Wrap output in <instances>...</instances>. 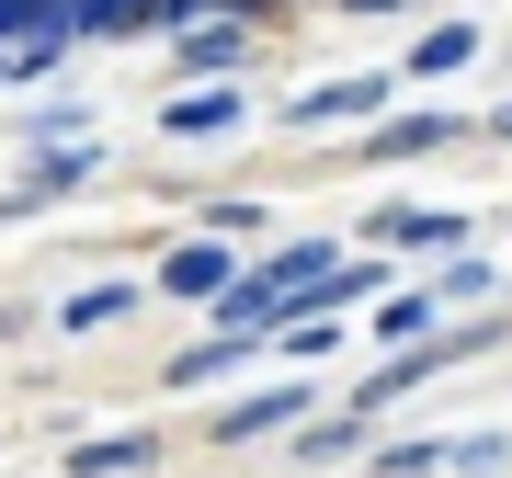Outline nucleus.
<instances>
[{"mask_svg":"<svg viewBox=\"0 0 512 478\" xmlns=\"http://www.w3.org/2000/svg\"><path fill=\"white\" fill-rule=\"evenodd\" d=\"M160 467V444L148 433H92V444H69V478H148Z\"/></svg>","mask_w":512,"mask_h":478,"instance_id":"nucleus-9","label":"nucleus"},{"mask_svg":"<svg viewBox=\"0 0 512 478\" xmlns=\"http://www.w3.org/2000/svg\"><path fill=\"white\" fill-rule=\"evenodd\" d=\"M251 35H262V23H239V12H205V23H183L171 46H183V69H239V57H251Z\"/></svg>","mask_w":512,"mask_h":478,"instance_id":"nucleus-7","label":"nucleus"},{"mask_svg":"<svg viewBox=\"0 0 512 478\" xmlns=\"http://www.w3.org/2000/svg\"><path fill=\"white\" fill-rule=\"evenodd\" d=\"M80 171H92V148H46V160H35V171H23V183H12V194H0V217H35V205H57V194H69V183H80Z\"/></svg>","mask_w":512,"mask_h":478,"instance_id":"nucleus-10","label":"nucleus"},{"mask_svg":"<svg viewBox=\"0 0 512 478\" xmlns=\"http://www.w3.org/2000/svg\"><path fill=\"white\" fill-rule=\"evenodd\" d=\"M205 12H228V0H160V35H183V23H205Z\"/></svg>","mask_w":512,"mask_h":478,"instance_id":"nucleus-19","label":"nucleus"},{"mask_svg":"<svg viewBox=\"0 0 512 478\" xmlns=\"http://www.w3.org/2000/svg\"><path fill=\"white\" fill-rule=\"evenodd\" d=\"M296 422H308V387H251V399H228L217 410V444H262V433H296Z\"/></svg>","mask_w":512,"mask_h":478,"instance_id":"nucleus-3","label":"nucleus"},{"mask_svg":"<svg viewBox=\"0 0 512 478\" xmlns=\"http://www.w3.org/2000/svg\"><path fill=\"white\" fill-rule=\"evenodd\" d=\"M35 35H69V0H0V46H35Z\"/></svg>","mask_w":512,"mask_h":478,"instance_id":"nucleus-15","label":"nucleus"},{"mask_svg":"<svg viewBox=\"0 0 512 478\" xmlns=\"http://www.w3.org/2000/svg\"><path fill=\"white\" fill-rule=\"evenodd\" d=\"M262 342H274L285 365H319V353L342 342V319H274V331H262Z\"/></svg>","mask_w":512,"mask_h":478,"instance_id":"nucleus-18","label":"nucleus"},{"mask_svg":"<svg viewBox=\"0 0 512 478\" xmlns=\"http://www.w3.org/2000/svg\"><path fill=\"white\" fill-rule=\"evenodd\" d=\"M160 126L171 137H228L239 126V92H183V103H160Z\"/></svg>","mask_w":512,"mask_h":478,"instance_id":"nucleus-13","label":"nucleus"},{"mask_svg":"<svg viewBox=\"0 0 512 478\" xmlns=\"http://www.w3.org/2000/svg\"><path fill=\"white\" fill-rule=\"evenodd\" d=\"M148 285H160V296H183V308H217V296L239 285V262H228V239H205V228H194L183 251H171L160 274H148Z\"/></svg>","mask_w":512,"mask_h":478,"instance_id":"nucleus-2","label":"nucleus"},{"mask_svg":"<svg viewBox=\"0 0 512 478\" xmlns=\"http://www.w3.org/2000/svg\"><path fill=\"white\" fill-rule=\"evenodd\" d=\"M126 308H137V285H80V296H69L57 319H69V331H114Z\"/></svg>","mask_w":512,"mask_h":478,"instance_id":"nucleus-16","label":"nucleus"},{"mask_svg":"<svg viewBox=\"0 0 512 478\" xmlns=\"http://www.w3.org/2000/svg\"><path fill=\"white\" fill-rule=\"evenodd\" d=\"M251 331H217V342H183V353H171V387H183V399H194V387H217V376H239V365H251Z\"/></svg>","mask_w":512,"mask_h":478,"instance_id":"nucleus-8","label":"nucleus"},{"mask_svg":"<svg viewBox=\"0 0 512 478\" xmlns=\"http://www.w3.org/2000/svg\"><path fill=\"white\" fill-rule=\"evenodd\" d=\"M490 296V262L478 251H444V274H433V308H478Z\"/></svg>","mask_w":512,"mask_h":478,"instance_id":"nucleus-17","label":"nucleus"},{"mask_svg":"<svg viewBox=\"0 0 512 478\" xmlns=\"http://www.w3.org/2000/svg\"><path fill=\"white\" fill-rule=\"evenodd\" d=\"M365 433H376L365 410H330V422H296V433H285V456H296V467H330V456H353Z\"/></svg>","mask_w":512,"mask_h":478,"instance_id":"nucleus-11","label":"nucleus"},{"mask_svg":"<svg viewBox=\"0 0 512 478\" xmlns=\"http://www.w3.org/2000/svg\"><path fill=\"white\" fill-rule=\"evenodd\" d=\"M467 57H478V23H433V35L410 46V80H456Z\"/></svg>","mask_w":512,"mask_h":478,"instance_id":"nucleus-12","label":"nucleus"},{"mask_svg":"<svg viewBox=\"0 0 512 478\" xmlns=\"http://www.w3.org/2000/svg\"><path fill=\"white\" fill-rule=\"evenodd\" d=\"M376 251H467V217H444V205H387Z\"/></svg>","mask_w":512,"mask_h":478,"instance_id":"nucleus-5","label":"nucleus"},{"mask_svg":"<svg viewBox=\"0 0 512 478\" xmlns=\"http://www.w3.org/2000/svg\"><path fill=\"white\" fill-rule=\"evenodd\" d=\"M444 467H456V478H501L512 467V433H444Z\"/></svg>","mask_w":512,"mask_h":478,"instance_id":"nucleus-14","label":"nucleus"},{"mask_svg":"<svg viewBox=\"0 0 512 478\" xmlns=\"http://www.w3.org/2000/svg\"><path fill=\"white\" fill-rule=\"evenodd\" d=\"M467 114H387V126L365 137V160H433V148H456Z\"/></svg>","mask_w":512,"mask_h":478,"instance_id":"nucleus-6","label":"nucleus"},{"mask_svg":"<svg viewBox=\"0 0 512 478\" xmlns=\"http://www.w3.org/2000/svg\"><path fill=\"white\" fill-rule=\"evenodd\" d=\"M160 35V0H69V46H126Z\"/></svg>","mask_w":512,"mask_h":478,"instance_id":"nucleus-4","label":"nucleus"},{"mask_svg":"<svg viewBox=\"0 0 512 478\" xmlns=\"http://www.w3.org/2000/svg\"><path fill=\"white\" fill-rule=\"evenodd\" d=\"M387 103H399L387 69H342V80H319V92H296L285 126H296V137H308V126H387Z\"/></svg>","mask_w":512,"mask_h":478,"instance_id":"nucleus-1","label":"nucleus"}]
</instances>
